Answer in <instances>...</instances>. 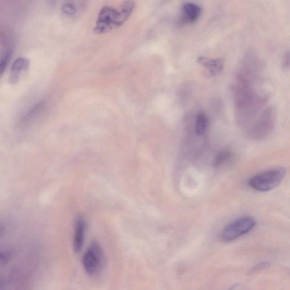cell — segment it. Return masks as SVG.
<instances>
[{
  "label": "cell",
  "mask_w": 290,
  "mask_h": 290,
  "mask_svg": "<svg viewBox=\"0 0 290 290\" xmlns=\"http://www.w3.org/2000/svg\"><path fill=\"white\" fill-rule=\"evenodd\" d=\"M135 8V3L132 1L124 2L119 9L108 6L103 7L98 14L94 31L104 34L121 26L130 18Z\"/></svg>",
  "instance_id": "obj_1"
},
{
  "label": "cell",
  "mask_w": 290,
  "mask_h": 290,
  "mask_svg": "<svg viewBox=\"0 0 290 290\" xmlns=\"http://www.w3.org/2000/svg\"><path fill=\"white\" fill-rule=\"evenodd\" d=\"M276 121V109L272 105L268 106L247 130L249 137L254 140L266 139L273 131Z\"/></svg>",
  "instance_id": "obj_2"
},
{
  "label": "cell",
  "mask_w": 290,
  "mask_h": 290,
  "mask_svg": "<svg viewBox=\"0 0 290 290\" xmlns=\"http://www.w3.org/2000/svg\"><path fill=\"white\" fill-rule=\"evenodd\" d=\"M286 171L282 168L269 170L257 174L250 178L248 185L253 189L265 192L277 187L282 183Z\"/></svg>",
  "instance_id": "obj_3"
},
{
  "label": "cell",
  "mask_w": 290,
  "mask_h": 290,
  "mask_svg": "<svg viewBox=\"0 0 290 290\" xmlns=\"http://www.w3.org/2000/svg\"><path fill=\"white\" fill-rule=\"evenodd\" d=\"M105 254L100 244L92 243L82 258V265L85 272L90 276L99 274L105 266Z\"/></svg>",
  "instance_id": "obj_4"
},
{
  "label": "cell",
  "mask_w": 290,
  "mask_h": 290,
  "mask_svg": "<svg viewBox=\"0 0 290 290\" xmlns=\"http://www.w3.org/2000/svg\"><path fill=\"white\" fill-rule=\"evenodd\" d=\"M255 225L256 221L250 216L236 219L225 226L220 234V239L224 242H232L250 232Z\"/></svg>",
  "instance_id": "obj_5"
},
{
  "label": "cell",
  "mask_w": 290,
  "mask_h": 290,
  "mask_svg": "<svg viewBox=\"0 0 290 290\" xmlns=\"http://www.w3.org/2000/svg\"><path fill=\"white\" fill-rule=\"evenodd\" d=\"M87 223L82 216H78L76 219L73 235V249L76 253L80 252L84 243Z\"/></svg>",
  "instance_id": "obj_6"
},
{
  "label": "cell",
  "mask_w": 290,
  "mask_h": 290,
  "mask_svg": "<svg viewBox=\"0 0 290 290\" xmlns=\"http://www.w3.org/2000/svg\"><path fill=\"white\" fill-rule=\"evenodd\" d=\"M30 62L28 58L24 57H19L15 60L11 67L9 78V82L15 84L20 77L22 72L28 70Z\"/></svg>",
  "instance_id": "obj_7"
},
{
  "label": "cell",
  "mask_w": 290,
  "mask_h": 290,
  "mask_svg": "<svg viewBox=\"0 0 290 290\" xmlns=\"http://www.w3.org/2000/svg\"><path fill=\"white\" fill-rule=\"evenodd\" d=\"M198 62L207 68L211 75L217 76L223 71L224 61L222 59H213L207 57H200Z\"/></svg>",
  "instance_id": "obj_8"
},
{
  "label": "cell",
  "mask_w": 290,
  "mask_h": 290,
  "mask_svg": "<svg viewBox=\"0 0 290 290\" xmlns=\"http://www.w3.org/2000/svg\"><path fill=\"white\" fill-rule=\"evenodd\" d=\"M201 9L194 3H185L182 8V17L185 23H194L200 17Z\"/></svg>",
  "instance_id": "obj_9"
},
{
  "label": "cell",
  "mask_w": 290,
  "mask_h": 290,
  "mask_svg": "<svg viewBox=\"0 0 290 290\" xmlns=\"http://www.w3.org/2000/svg\"><path fill=\"white\" fill-rule=\"evenodd\" d=\"M208 125V119L204 114H199L196 118L195 131L197 135H203L205 134Z\"/></svg>",
  "instance_id": "obj_10"
},
{
  "label": "cell",
  "mask_w": 290,
  "mask_h": 290,
  "mask_svg": "<svg viewBox=\"0 0 290 290\" xmlns=\"http://www.w3.org/2000/svg\"><path fill=\"white\" fill-rule=\"evenodd\" d=\"M232 157L233 153L232 151L228 150L221 151L216 155L213 165L215 167L220 166L230 160Z\"/></svg>",
  "instance_id": "obj_11"
},
{
  "label": "cell",
  "mask_w": 290,
  "mask_h": 290,
  "mask_svg": "<svg viewBox=\"0 0 290 290\" xmlns=\"http://www.w3.org/2000/svg\"><path fill=\"white\" fill-rule=\"evenodd\" d=\"M12 49H8V50L4 53L2 57L1 63H0V72L2 75L8 66V63L12 56Z\"/></svg>",
  "instance_id": "obj_12"
},
{
  "label": "cell",
  "mask_w": 290,
  "mask_h": 290,
  "mask_svg": "<svg viewBox=\"0 0 290 290\" xmlns=\"http://www.w3.org/2000/svg\"><path fill=\"white\" fill-rule=\"evenodd\" d=\"M62 11L69 16H73L76 13V7L73 2H67L62 5Z\"/></svg>",
  "instance_id": "obj_13"
},
{
  "label": "cell",
  "mask_w": 290,
  "mask_h": 290,
  "mask_svg": "<svg viewBox=\"0 0 290 290\" xmlns=\"http://www.w3.org/2000/svg\"><path fill=\"white\" fill-rule=\"evenodd\" d=\"M282 65L284 69L290 68V51H287L284 53L283 57Z\"/></svg>",
  "instance_id": "obj_14"
},
{
  "label": "cell",
  "mask_w": 290,
  "mask_h": 290,
  "mask_svg": "<svg viewBox=\"0 0 290 290\" xmlns=\"http://www.w3.org/2000/svg\"><path fill=\"white\" fill-rule=\"evenodd\" d=\"M268 267V263H262L257 265V266H255L254 268V270H256V271H257V270L263 269L264 268H267Z\"/></svg>",
  "instance_id": "obj_15"
}]
</instances>
